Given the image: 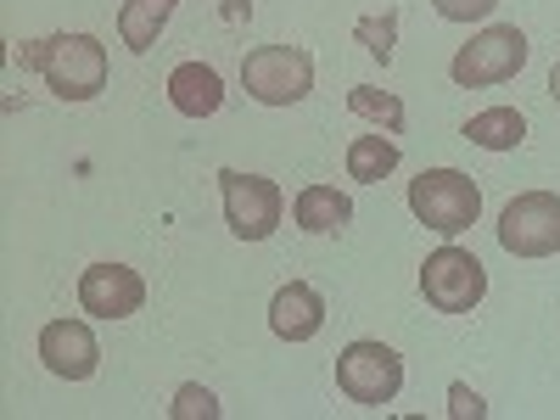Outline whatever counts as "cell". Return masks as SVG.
Returning <instances> with one entry per match:
<instances>
[{
    "instance_id": "277c9868",
    "label": "cell",
    "mask_w": 560,
    "mask_h": 420,
    "mask_svg": "<svg viewBox=\"0 0 560 420\" xmlns=\"http://www.w3.org/2000/svg\"><path fill=\"white\" fill-rule=\"evenodd\" d=\"M527 68V34L516 23H493L482 28L471 45H459L454 62H448V79L459 90H488V84H504Z\"/></svg>"
},
{
    "instance_id": "d6986e66",
    "label": "cell",
    "mask_w": 560,
    "mask_h": 420,
    "mask_svg": "<svg viewBox=\"0 0 560 420\" xmlns=\"http://www.w3.org/2000/svg\"><path fill=\"white\" fill-rule=\"evenodd\" d=\"M168 415H174V420H219V398H213L208 387H197V382H185V387L174 393Z\"/></svg>"
},
{
    "instance_id": "ba28073f",
    "label": "cell",
    "mask_w": 560,
    "mask_h": 420,
    "mask_svg": "<svg viewBox=\"0 0 560 420\" xmlns=\"http://www.w3.org/2000/svg\"><path fill=\"white\" fill-rule=\"evenodd\" d=\"M499 247L510 258H555L560 253V197L555 191H522L499 213Z\"/></svg>"
},
{
    "instance_id": "ffe728a7",
    "label": "cell",
    "mask_w": 560,
    "mask_h": 420,
    "mask_svg": "<svg viewBox=\"0 0 560 420\" xmlns=\"http://www.w3.org/2000/svg\"><path fill=\"white\" fill-rule=\"evenodd\" d=\"M432 7H438L443 23H482L499 0H432Z\"/></svg>"
},
{
    "instance_id": "9a60e30c",
    "label": "cell",
    "mask_w": 560,
    "mask_h": 420,
    "mask_svg": "<svg viewBox=\"0 0 560 420\" xmlns=\"http://www.w3.org/2000/svg\"><path fill=\"white\" fill-rule=\"evenodd\" d=\"M459 135L471 140V147H482V152H516L522 140H527V118L516 107H488L477 118H465Z\"/></svg>"
},
{
    "instance_id": "5bb4252c",
    "label": "cell",
    "mask_w": 560,
    "mask_h": 420,
    "mask_svg": "<svg viewBox=\"0 0 560 420\" xmlns=\"http://www.w3.org/2000/svg\"><path fill=\"white\" fill-rule=\"evenodd\" d=\"M174 7H179V0H124V12H118V39L129 45L135 57H147L152 45H158V34L168 28Z\"/></svg>"
},
{
    "instance_id": "4fadbf2b",
    "label": "cell",
    "mask_w": 560,
    "mask_h": 420,
    "mask_svg": "<svg viewBox=\"0 0 560 420\" xmlns=\"http://www.w3.org/2000/svg\"><path fill=\"white\" fill-rule=\"evenodd\" d=\"M292 219H298L303 236H337V230L353 224V197L337 191V185H308L292 202Z\"/></svg>"
},
{
    "instance_id": "30bf717a",
    "label": "cell",
    "mask_w": 560,
    "mask_h": 420,
    "mask_svg": "<svg viewBox=\"0 0 560 420\" xmlns=\"http://www.w3.org/2000/svg\"><path fill=\"white\" fill-rule=\"evenodd\" d=\"M39 364L51 370L57 382H90L102 364V348H96L84 319H51L39 331Z\"/></svg>"
},
{
    "instance_id": "8992f818",
    "label": "cell",
    "mask_w": 560,
    "mask_h": 420,
    "mask_svg": "<svg viewBox=\"0 0 560 420\" xmlns=\"http://www.w3.org/2000/svg\"><path fill=\"white\" fill-rule=\"evenodd\" d=\"M337 387H342L348 404L382 409V404H393L398 387H404V359H398L387 342L359 337V342H348V348L337 353Z\"/></svg>"
},
{
    "instance_id": "ac0fdd59",
    "label": "cell",
    "mask_w": 560,
    "mask_h": 420,
    "mask_svg": "<svg viewBox=\"0 0 560 420\" xmlns=\"http://www.w3.org/2000/svg\"><path fill=\"white\" fill-rule=\"evenodd\" d=\"M353 39L364 45L376 62H393V39H398V12H376V18H359Z\"/></svg>"
},
{
    "instance_id": "2e32d148",
    "label": "cell",
    "mask_w": 560,
    "mask_h": 420,
    "mask_svg": "<svg viewBox=\"0 0 560 420\" xmlns=\"http://www.w3.org/2000/svg\"><path fill=\"white\" fill-rule=\"evenodd\" d=\"M393 168H398V140L393 135H359L348 147V174L359 185H382Z\"/></svg>"
},
{
    "instance_id": "7402d4cb",
    "label": "cell",
    "mask_w": 560,
    "mask_h": 420,
    "mask_svg": "<svg viewBox=\"0 0 560 420\" xmlns=\"http://www.w3.org/2000/svg\"><path fill=\"white\" fill-rule=\"evenodd\" d=\"M549 96H555V102H560V62H555V68H549Z\"/></svg>"
},
{
    "instance_id": "7a4b0ae2",
    "label": "cell",
    "mask_w": 560,
    "mask_h": 420,
    "mask_svg": "<svg viewBox=\"0 0 560 420\" xmlns=\"http://www.w3.org/2000/svg\"><path fill=\"white\" fill-rule=\"evenodd\" d=\"M409 213L438 230V236H459V230H471L477 213H482V191L471 174L459 168H427L420 179H409Z\"/></svg>"
},
{
    "instance_id": "5b68a950",
    "label": "cell",
    "mask_w": 560,
    "mask_h": 420,
    "mask_svg": "<svg viewBox=\"0 0 560 420\" xmlns=\"http://www.w3.org/2000/svg\"><path fill=\"white\" fill-rule=\"evenodd\" d=\"M420 298L438 314H471L488 298V269L477 253L465 247H438L427 264H420Z\"/></svg>"
},
{
    "instance_id": "3957f363",
    "label": "cell",
    "mask_w": 560,
    "mask_h": 420,
    "mask_svg": "<svg viewBox=\"0 0 560 420\" xmlns=\"http://www.w3.org/2000/svg\"><path fill=\"white\" fill-rule=\"evenodd\" d=\"M242 84L264 107H298L314 90V57L303 45H258L242 57Z\"/></svg>"
},
{
    "instance_id": "7c38bea8",
    "label": "cell",
    "mask_w": 560,
    "mask_h": 420,
    "mask_svg": "<svg viewBox=\"0 0 560 420\" xmlns=\"http://www.w3.org/2000/svg\"><path fill=\"white\" fill-rule=\"evenodd\" d=\"M168 102L179 118H213L224 107V79L208 62H179L168 73Z\"/></svg>"
},
{
    "instance_id": "9c48e42d",
    "label": "cell",
    "mask_w": 560,
    "mask_h": 420,
    "mask_svg": "<svg viewBox=\"0 0 560 420\" xmlns=\"http://www.w3.org/2000/svg\"><path fill=\"white\" fill-rule=\"evenodd\" d=\"M79 303L96 319H129V314H140V303H147V280H140L129 264H90L79 275Z\"/></svg>"
},
{
    "instance_id": "e0dca14e",
    "label": "cell",
    "mask_w": 560,
    "mask_h": 420,
    "mask_svg": "<svg viewBox=\"0 0 560 420\" xmlns=\"http://www.w3.org/2000/svg\"><path fill=\"white\" fill-rule=\"evenodd\" d=\"M348 107L370 124H382V135H398L404 129V102L393 96V90H376V84H353L348 90Z\"/></svg>"
},
{
    "instance_id": "6da1fadb",
    "label": "cell",
    "mask_w": 560,
    "mask_h": 420,
    "mask_svg": "<svg viewBox=\"0 0 560 420\" xmlns=\"http://www.w3.org/2000/svg\"><path fill=\"white\" fill-rule=\"evenodd\" d=\"M18 68H34L57 102H96L107 90V45L96 34H51L18 45Z\"/></svg>"
},
{
    "instance_id": "8fae6325",
    "label": "cell",
    "mask_w": 560,
    "mask_h": 420,
    "mask_svg": "<svg viewBox=\"0 0 560 420\" xmlns=\"http://www.w3.org/2000/svg\"><path fill=\"white\" fill-rule=\"evenodd\" d=\"M319 325H325V298L308 280H287V287L269 298V331L280 342H314Z\"/></svg>"
},
{
    "instance_id": "44dd1931",
    "label": "cell",
    "mask_w": 560,
    "mask_h": 420,
    "mask_svg": "<svg viewBox=\"0 0 560 420\" xmlns=\"http://www.w3.org/2000/svg\"><path fill=\"white\" fill-rule=\"evenodd\" d=\"M448 415H454V420H482L488 404H482L471 387H465V382H448Z\"/></svg>"
},
{
    "instance_id": "52a82bcc",
    "label": "cell",
    "mask_w": 560,
    "mask_h": 420,
    "mask_svg": "<svg viewBox=\"0 0 560 420\" xmlns=\"http://www.w3.org/2000/svg\"><path fill=\"white\" fill-rule=\"evenodd\" d=\"M219 191H224V224L236 230L242 242H269L275 230H280L287 197H280L275 179L242 174V168H224V174H219Z\"/></svg>"
}]
</instances>
